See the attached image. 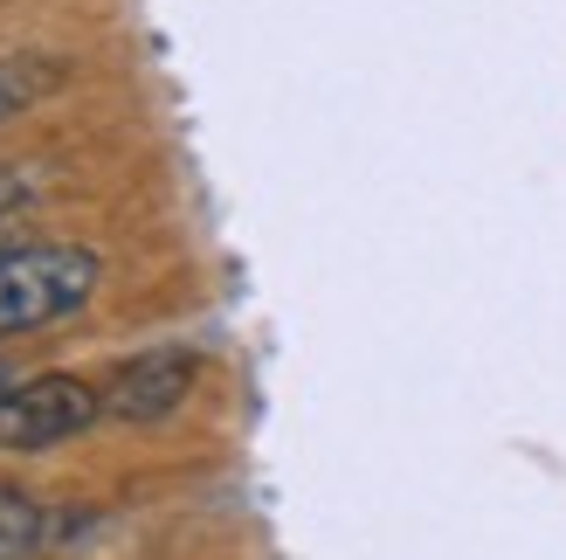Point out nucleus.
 Returning a JSON list of instances; mask_svg holds the SVG:
<instances>
[{"label":"nucleus","instance_id":"f257e3e1","mask_svg":"<svg viewBox=\"0 0 566 560\" xmlns=\"http://www.w3.org/2000/svg\"><path fill=\"white\" fill-rule=\"evenodd\" d=\"M104 284V257L83 242H14L0 257V340L83 312Z\"/></svg>","mask_w":566,"mask_h":560},{"label":"nucleus","instance_id":"f03ea898","mask_svg":"<svg viewBox=\"0 0 566 560\" xmlns=\"http://www.w3.org/2000/svg\"><path fill=\"white\" fill-rule=\"evenodd\" d=\"M104 415V395L76 374H35L0 387V450H55Z\"/></svg>","mask_w":566,"mask_h":560},{"label":"nucleus","instance_id":"7ed1b4c3","mask_svg":"<svg viewBox=\"0 0 566 560\" xmlns=\"http://www.w3.org/2000/svg\"><path fill=\"white\" fill-rule=\"evenodd\" d=\"M193 381H201V353L153 346V353H132L125 367L97 387V395H104L111 423H159V415H174L193 395Z\"/></svg>","mask_w":566,"mask_h":560},{"label":"nucleus","instance_id":"20e7f679","mask_svg":"<svg viewBox=\"0 0 566 560\" xmlns=\"http://www.w3.org/2000/svg\"><path fill=\"white\" fill-rule=\"evenodd\" d=\"M70 83V63L63 55H42V49H21V55H0V125L35 111L42 97H55Z\"/></svg>","mask_w":566,"mask_h":560},{"label":"nucleus","instance_id":"39448f33","mask_svg":"<svg viewBox=\"0 0 566 560\" xmlns=\"http://www.w3.org/2000/svg\"><path fill=\"white\" fill-rule=\"evenodd\" d=\"M55 540V512L28 491H0V560H35Z\"/></svg>","mask_w":566,"mask_h":560},{"label":"nucleus","instance_id":"423d86ee","mask_svg":"<svg viewBox=\"0 0 566 560\" xmlns=\"http://www.w3.org/2000/svg\"><path fill=\"white\" fill-rule=\"evenodd\" d=\"M14 249V215H0V257Z\"/></svg>","mask_w":566,"mask_h":560},{"label":"nucleus","instance_id":"0eeeda50","mask_svg":"<svg viewBox=\"0 0 566 560\" xmlns=\"http://www.w3.org/2000/svg\"><path fill=\"white\" fill-rule=\"evenodd\" d=\"M0 387H8V367H0Z\"/></svg>","mask_w":566,"mask_h":560}]
</instances>
